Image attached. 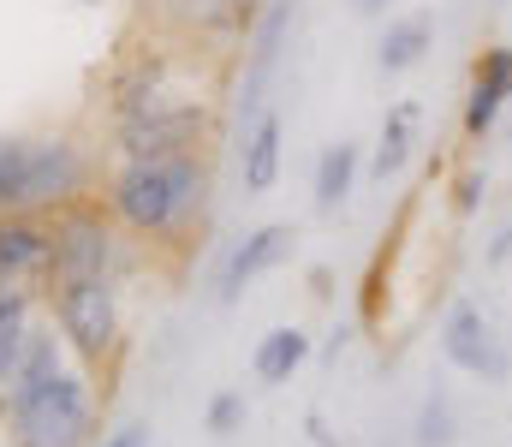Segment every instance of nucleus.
Listing matches in <instances>:
<instances>
[{"mask_svg":"<svg viewBox=\"0 0 512 447\" xmlns=\"http://www.w3.org/2000/svg\"><path fill=\"white\" fill-rule=\"evenodd\" d=\"M36 322H42V298H0V400L18 376V358H24Z\"/></svg>","mask_w":512,"mask_h":447,"instance_id":"nucleus-15","label":"nucleus"},{"mask_svg":"<svg viewBox=\"0 0 512 447\" xmlns=\"http://www.w3.org/2000/svg\"><path fill=\"white\" fill-rule=\"evenodd\" d=\"M512 102V48L507 42H489L477 60H471V84H465V114H459V126H465V138L471 144H483L495 126H501V114H507Z\"/></svg>","mask_w":512,"mask_h":447,"instance_id":"nucleus-8","label":"nucleus"},{"mask_svg":"<svg viewBox=\"0 0 512 447\" xmlns=\"http://www.w3.org/2000/svg\"><path fill=\"white\" fill-rule=\"evenodd\" d=\"M54 215H0V298H48Z\"/></svg>","mask_w":512,"mask_h":447,"instance_id":"nucleus-6","label":"nucleus"},{"mask_svg":"<svg viewBox=\"0 0 512 447\" xmlns=\"http://www.w3.org/2000/svg\"><path fill=\"white\" fill-rule=\"evenodd\" d=\"M304 358H310V334L304 328H268L251 352V370H256V382L274 388V382H292Z\"/></svg>","mask_w":512,"mask_h":447,"instance_id":"nucleus-14","label":"nucleus"},{"mask_svg":"<svg viewBox=\"0 0 512 447\" xmlns=\"http://www.w3.org/2000/svg\"><path fill=\"white\" fill-rule=\"evenodd\" d=\"M203 430H209V436H233V430H245V394H233V388H227V394H215V400H209Z\"/></svg>","mask_w":512,"mask_h":447,"instance_id":"nucleus-18","label":"nucleus"},{"mask_svg":"<svg viewBox=\"0 0 512 447\" xmlns=\"http://www.w3.org/2000/svg\"><path fill=\"white\" fill-rule=\"evenodd\" d=\"M239 179H245V191H251V197L274 191V179H280V114H274V108H262V114H256V126L245 132Z\"/></svg>","mask_w":512,"mask_h":447,"instance_id":"nucleus-12","label":"nucleus"},{"mask_svg":"<svg viewBox=\"0 0 512 447\" xmlns=\"http://www.w3.org/2000/svg\"><path fill=\"white\" fill-rule=\"evenodd\" d=\"M292 245H298V233L286 227V221H268V227H256L245 233L239 245H233V257H227V269H221V304H233V298L251 287L256 275H268V269H280L286 257H292Z\"/></svg>","mask_w":512,"mask_h":447,"instance_id":"nucleus-9","label":"nucleus"},{"mask_svg":"<svg viewBox=\"0 0 512 447\" xmlns=\"http://www.w3.org/2000/svg\"><path fill=\"white\" fill-rule=\"evenodd\" d=\"M96 185L102 167L72 132H0V215H60L66 203L96 197Z\"/></svg>","mask_w":512,"mask_h":447,"instance_id":"nucleus-4","label":"nucleus"},{"mask_svg":"<svg viewBox=\"0 0 512 447\" xmlns=\"http://www.w3.org/2000/svg\"><path fill=\"white\" fill-rule=\"evenodd\" d=\"M120 281L126 275H60L48 281L42 298V316L60 328L66 352L96 376L102 400H108V382L126 358V304H120Z\"/></svg>","mask_w":512,"mask_h":447,"instance_id":"nucleus-5","label":"nucleus"},{"mask_svg":"<svg viewBox=\"0 0 512 447\" xmlns=\"http://www.w3.org/2000/svg\"><path fill=\"white\" fill-rule=\"evenodd\" d=\"M441 352H447V364L465 370V376H483V382H507L512 376L507 346L495 340V328H489V316H483L477 304H453V310H447V322H441Z\"/></svg>","mask_w":512,"mask_h":447,"instance_id":"nucleus-7","label":"nucleus"},{"mask_svg":"<svg viewBox=\"0 0 512 447\" xmlns=\"http://www.w3.org/2000/svg\"><path fill=\"white\" fill-rule=\"evenodd\" d=\"M507 144H512V120H507Z\"/></svg>","mask_w":512,"mask_h":447,"instance_id":"nucleus-24","label":"nucleus"},{"mask_svg":"<svg viewBox=\"0 0 512 447\" xmlns=\"http://www.w3.org/2000/svg\"><path fill=\"white\" fill-rule=\"evenodd\" d=\"M387 0H358V12H382Z\"/></svg>","mask_w":512,"mask_h":447,"instance_id":"nucleus-23","label":"nucleus"},{"mask_svg":"<svg viewBox=\"0 0 512 447\" xmlns=\"http://www.w3.org/2000/svg\"><path fill=\"white\" fill-rule=\"evenodd\" d=\"M429 48H435V18H429V12L387 18L382 42H376V66H382L387 78H393V72H411V66H423Z\"/></svg>","mask_w":512,"mask_h":447,"instance_id":"nucleus-11","label":"nucleus"},{"mask_svg":"<svg viewBox=\"0 0 512 447\" xmlns=\"http://www.w3.org/2000/svg\"><path fill=\"white\" fill-rule=\"evenodd\" d=\"M96 447H149V430H143V424H126V430H114V436H102Z\"/></svg>","mask_w":512,"mask_h":447,"instance_id":"nucleus-20","label":"nucleus"},{"mask_svg":"<svg viewBox=\"0 0 512 447\" xmlns=\"http://www.w3.org/2000/svg\"><path fill=\"white\" fill-rule=\"evenodd\" d=\"M459 442V418H453V400L435 388L423 394V412H417V447H453Z\"/></svg>","mask_w":512,"mask_h":447,"instance_id":"nucleus-17","label":"nucleus"},{"mask_svg":"<svg viewBox=\"0 0 512 447\" xmlns=\"http://www.w3.org/2000/svg\"><path fill=\"white\" fill-rule=\"evenodd\" d=\"M96 376L66 352L60 328L42 316L0 400L6 447H90L96 442Z\"/></svg>","mask_w":512,"mask_h":447,"instance_id":"nucleus-3","label":"nucleus"},{"mask_svg":"<svg viewBox=\"0 0 512 447\" xmlns=\"http://www.w3.org/2000/svg\"><path fill=\"white\" fill-rule=\"evenodd\" d=\"M358 144H328L316 155V179H310V191H316V215H334L346 197H352V185H358Z\"/></svg>","mask_w":512,"mask_h":447,"instance_id":"nucleus-13","label":"nucleus"},{"mask_svg":"<svg viewBox=\"0 0 512 447\" xmlns=\"http://www.w3.org/2000/svg\"><path fill=\"white\" fill-rule=\"evenodd\" d=\"M310 293L328 298V293H334V275H328V269H310Z\"/></svg>","mask_w":512,"mask_h":447,"instance_id":"nucleus-21","label":"nucleus"},{"mask_svg":"<svg viewBox=\"0 0 512 447\" xmlns=\"http://www.w3.org/2000/svg\"><path fill=\"white\" fill-rule=\"evenodd\" d=\"M108 144L114 155H179V149H209L221 126V96L197 72V48L179 42H143L126 48L120 66L108 72Z\"/></svg>","mask_w":512,"mask_h":447,"instance_id":"nucleus-1","label":"nucleus"},{"mask_svg":"<svg viewBox=\"0 0 512 447\" xmlns=\"http://www.w3.org/2000/svg\"><path fill=\"white\" fill-rule=\"evenodd\" d=\"M310 442H316V447H340L334 436H328V424H322V418H310Z\"/></svg>","mask_w":512,"mask_h":447,"instance_id":"nucleus-22","label":"nucleus"},{"mask_svg":"<svg viewBox=\"0 0 512 447\" xmlns=\"http://www.w3.org/2000/svg\"><path fill=\"white\" fill-rule=\"evenodd\" d=\"M483 191H489V173L483 167H465L453 179V215H477L483 209Z\"/></svg>","mask_w":512,"mask_h":447,"instance_id":"nucleus-19","label":"nucleus"},{"mask_svg":"<svg viewBox=\"0 0 512 447\" xmlns=\"http://www.w3.org/2000/svg\"><path fill=\"white\" fill-rule=\"evenodd\" d=\"M417 102H399V108H387V120H382V138H376V161H370V173L376 179H393L405 161H411V149H417Z\"/></svg>","mask_w":512,"mask_h":447,"instance_id":"nucleus-16","label":"nucleus"},{"mask_svg":"<svg viewBox=\"0 0 512 447\" xmlns=\"http://www.w3.org/2000/svg\"><path fill=\"white\" fill-rule=\"evenodd\" d=\"M286 18H292V0H274V6L262 12V24L251 30L245 90H239V102H245V132H251L256 114H262V84H268V72H274V60H280V36H286Z\"/></svg>","mask_w":512,"mask_h":447,"instance_id":"nucleus-10","label":"nucleus"},{"mask_svg":"<svg viewBox=\"0 0 512 447\" xmlns=\"http://www.w3.org/2000/svg\"><path fill=\"white\" fill-rule=\"evenodd\" d=\"M209 191H215V161L209 149H179V155H114L102 167L96 197L108 215L126 227L137 251H191L203 221H209Z\"/></svg>","mask_w":512,"mask_h":447,"instance_id":"nucleus-2","label":"nucleus"}]
</instances>
